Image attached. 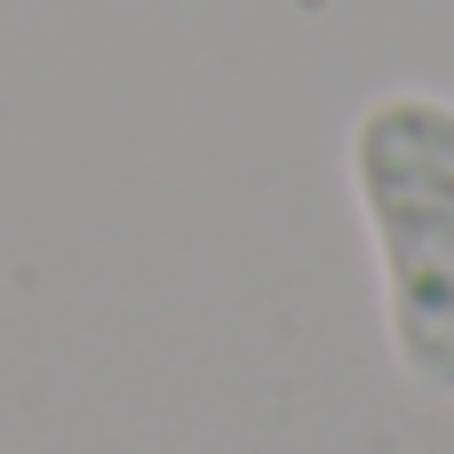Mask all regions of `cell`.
Masks as SVG:
<instances>
[{
  "label": "cell",
  "instance_id": "obj_1",
  "mask_svg": "<svg viewBox=\"0 0 454 454\" xmlns=\"http://www.w3.org/2000/svg\"><path fill=\"white\" fill-rule=\"evenodd\" d=\"M351 192L375 239L383 335L415 391L454 399V104L391 88L351 120Z\"/></svg>",
  "mask_w": 454,
  "mask_h": 454
}]
</instances>
